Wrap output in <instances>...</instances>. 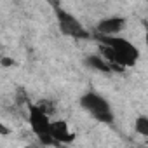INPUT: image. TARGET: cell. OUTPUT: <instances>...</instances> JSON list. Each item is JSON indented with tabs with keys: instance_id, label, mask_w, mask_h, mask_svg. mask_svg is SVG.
I'll return each instance as SVG.
<instances>
[{
	"instance_id": "30bf717a",
	"label": "cell",
	"mask_w": 148,
	"mask_h": 148,
	"mask_svg": "<svg viewBox=\"0 0 148 148\" xmlns=\"http://www.w3.org/2000/svg\"><path fill=\"white\" fill-rule=\"evenodd\" d=\"M0 63H2V64H5V66H11V64H12V59H7V58H4L2 61H0Z\"/></svg>"
},
{
	"instance_id": "52a82bcc",
	"label": "cell",
	"mask_w": 148,
	"mask_h": 148,
	"mask_svg": "<svg viewBox=\"0 0 148 148\" xmlns=\"http://www.w3.org/2000/svg\"><path fill=\"white\" fill-rule=\"evenodd\" d=\"M84 64L89 66L91 70H96V71H101V73H110V71H113L112 64L106 63L101 56H87V58L84 59Z\"/></svg>"
},
{
	"instance_id": "6da1fadb",
	"label": "cell",
	"mask_w": 148,
	"mask_h": 148,
	"mask_svg": "<svg viewBox=\"0 0 148 148\" xmlns=\"http://www.w3.org/2000/svg\"><path fill=\"white\" fill-rule=\"evenodd\" d=\"M96 40L99 42L101 58L112 64L113 71H124V68L134 66L139 59V49L120 35L96 37Z\"/></svg>"
},
{
	"instance_id": "5b68a950",
	"label": "cell",
	"mask_w": 148,
	"mask_h": 148,
	"mask_svg": "<svg viewBox=\"0 0 148 148\" xmlns=\"http://www.w3.org/2000/svg\"><path fill=\"white\" fill-rule=\"evenodd\" d=\"M125 18L122 16H110L101 19L96 25V37H117L120 32L125 30Z\"/></svg>"
},
{
	"instance_id": "9c48e42d",
	"label": "cell",
	"mask_w": 148,
	"mask_h": 148,
	"mask_svg": "<svg viewBox=\"0 0 148 148\" xmlns=\"http://www.w3.org/2000/svg\"><path fill=\"white\" fill-rule=\"evenodd\" d=\"M9 134H11L9 125H5L4 122H0V136H9Z\"/></svg>"
},
{
	"instance_id": "3957f363",
	"label": "cell",
	"mask_w": 148,
	"mask_h": 148,
	"mask_svg": "<svg viewBox=\"0 0 148 148\" xmlns=\"http://www.w3.org/2000/svg\"><path fill=\"white\" fill-rule=\"evenodd\" d=\"M54 14H56V21L59 26V32L70 38L75 40H86L91 38V33L87 32V28L73 16L71 12H68L66 9L59 7L58 4H54Z\"/></svg>"
},
{
	"instance_id": "7a4b0ae2",
	"label": "cell",
	"mask_w": 148,
	"mask_h": 148,
	"mask_svg": "<svg viewBox=\"0 0 148 148\" xmlns=\"http://www.w3.org/2000/svg\"><path fill=\"white\" fill-rule=\"evenodd\" d=\"M80 106L98 122L105 124V125H112L115 122V115H113V108L108 103V99L105 96H101L99 92L89 91L86 94L80 96L79 99Z\"/></svg>"
},
{
	"instance_id": "277c9868",
	"label": "cell",
	"mask_w": 148,
	"mask_h": 148,
	"mask_svg": "<svg viewBox=\"0 0 148 148\" xmlns=\"http://www.w3.org/2000/svg\"><path fill=\"white\" fill-rule=\"evenodd\" d=\"M28 122L32 125V131L37 134L40 145L44 146H51V145H56L52 136H51V119L49 115H45L37 105H30L28 106Z\"/></svg>"
},
{
	"instance_id": "ba28073f",
	"label": "cell",
	"mask_w": 148,
	"mask_h": 148,
	"mask_svg": "<svg viewBox=\"0 0 148 148\" xmlns=\"http://www.w3.org/2000/svg\"><path fill=\"white\" fill-rule=\"evenodd\" d=\"M134 131L143 138L148 136V117L146 115H138V119L134 120Z\"/></svg>"
},
{
	"instance_id": "8fae6325",
	"label": "cell",
	"mask_w": 148,
	"mask_h": 148,
	"mask_svg": "<svg viewBox=\"0 0 148 148\" xmlns=\"http://www.w3.org/2000/svg\"><path fill=\"white\" fill-rule=\"evenodd\" d=\"M26 148H37V146H32V145H30V146H26Z\"/></svg>"
},
{
	"instance_id": "8992f818",
	"label": "cell",
	"mask_w": 148,
	"mask_h": 148,
	"mask_svg": "<svg viewBox=\"0 0 148 148\" xmlns=\"http://www.w3.org/2000/svg\"><path fill=\"white\" fill-rule=\"evenodd\" d=\"M51 136L54 143H71L75 139V134L70 131V125L64 120H54L51 122Z\"/></svg>"
},
{
	"instance_id": "7c38bea8",
	"label": "cell",
	"mask_w": 148,
	"mask_h": 148,
	"mask_svg": "<svg viewBox=\"0 0 148 148\" xmlns=\"http://www.w3.org/2000/svg\"><path fill=\"white\" fill-rule=\"evenodd\" d=\"M138 148H145V146H138Z\"/></svg>"
}]
</instances>
